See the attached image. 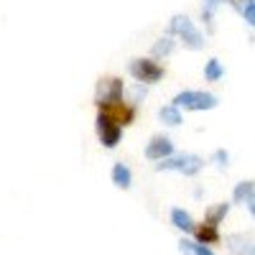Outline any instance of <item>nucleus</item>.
<instances>
[{
  "label": "nucleus",
  "mask_w": 255,
  "mask_h": 255,
  "mask_svg": "<svg viewBox=\"0 0 255 255\" xmlns=\"http://www.w3.org/2000/svg\"><path fill=\"white\" fill-rule=\"evenodd\" d=\"M158 118L166 123V125H179L181 123V113L174 108V105H166V108L158 110Z\"/></svg>",
  "instance_id": "17"
},
{
  "label": "nucleus",
  "mask_w": 255,
  "mask_h": 255,
  "mask_svg": "<svg viewBox=\"0 0 255 255\" xmlns=\"http://www.w3.org/2000/svg\"><path fill=\"white\" fill-rule=\"evenodd\" d=\"M168 36H179L184 41V46L197 51L204 46V36L202 31L194 26V20H191L189 15H174L171 23H168Z\"/></svg>",
  "instance_id": "1"
},
{
  "label": "nucleus",
  "mask_w": 255,
  "mask_h": 255,
  "mask_svg": "<svg viewBox=\"0 0 255 255\" xmlns=\"http://www.w3.org/2000/svg\"><path fill=\"white\" fill-rule=\"evenodd\" d=\"M225 245L232 255H255L253 240L248 235H243V232H230V235H225Z\"/></svg>",
  "instance_id": "8"
},
{
  "label": "nucleus",
  "mask_w": 255,
  "mask_h": 255,
  "mask_svg": "<svg viewBox=\"0 0 255 255\" xmlns=\"http://www.w3.org/2000/svg\"><path fill=\"white\" fill-rule=\"evenodd\" d=\"M171 225L176 227V230H181V232H194L197 230V225H194V220H191V215L186 209H171Z\"/></svg>",
  "instance_id": "10"
},
{
  "label": "nucleus",
  "mask_w": 255,
  "mask_h": 255,
  "mask_svg": "<svg viewBox=\"0 0 255 255\" xmlns=\"http://www.w3.org/2000/svg\"><path fill=\"white\" fill-rule=\"evenodd\" d=\"M225 3H232V0H204L202 15H204V20L209 23V28H212V18H215V10H217L220 5H225Z\"/></svg>",
  "instance_id": "18"
},
{
  "label": "nucleus",
  "mask_w": 255,
  "mask_h": 255,
  "mask_svg": "<svg viewBox=\"0 0 255 255\" xmlns=\"http://www.w3.org/2000/svg\"><path fill=\"white\" fill-rule=\"evenodd\" d=\"M128 69L138 82H145V84H153L163 77V67H158L153 59H133Z\"/></svg>",
  "instance_id": "4"
},
{
  "label": "nucleus",
  "mask_w": 255,
  "mask_h": 255,
  "mask_svg": "<svg viewBox=\"0 0 255 255\" xmlns=\"http://www.w3.org/2000/svg\"><path fill=\"white\" fill-rule=\"evenodd\" d=\"M174 108H186V110H215L220 100L217 95H212V92H199V90H186V92H179L174 97Z\"/></svg>",
  "instance_id": "2"
},
{
  "label": "nucleus",
  "mask_w": 255,
  "mask_h": 255,
  "mask_svg": "<svg viewBox=\"0 0 255 255\" xmlns=\"http://www.w3.org/2000/svg\"><path fill=\"white\" fill-rule=\"evenodd\" d=\"M194 232H197V238H199V245H207V248H209V243H217L220 240L217 227H212V225H204V227H199Z\"/></svg>",
  "instance_id": "16"
},
{
  "label": "nucleus",
  "mask_w": 255,
  "mask_h": 255,
  "mask_svg": "<svg viewBox=\"0 0 255 255\" xmlns=\"http://www.w3.org/2000/svg\"><path fill=\"white\" fill-rule=\"evenodd\" d=\"M123 100V82L120 79H105L97 87V105H118Z\"/></svg>",
  "instance_id": "6"
},
{
  "label": "nucleus",
  "mask_w": 255,
  "mask_h": 255,
  "mask_svg": "<svg viewBox=\"0 0 255 255\" xmlns=\"http://www.w3.org/2000/svg\"><path fill=\"white\" fill-rule=\"evenodd\" d=\"M113 184L118 189H130L133 186V174L125 163H115L113 166Z\"/></svg>",
  "instance_id": "11"
},
{
  "label": "nucleus",
  "mask_w": 255,
  "mask_h": 255,
  "mask_svg": "<svg viewBox=\"0 0 255 255\" xmlns=\"http://www.w3.org/2000/svg\"><path fill=\"white\" fill-rule=\"evenodd\" d=\"M191 255H215L207 245H199V243H194V250H191Z\"/></svg>",
  "instance_id": "21"
},
{
  "label": "nucleus",
  "mask_w": 255,
  "mask_h": 255,
  "mask_svg": "<svg viewBox=\"0 0 255 255\" xmlns=\"http://www.w3.org/2000/svg\"><path fill=\"white\" fill-rule=\"evenodd\" d=\"M97 133H100V140L105 148H115L120 143V135H123V128L110 118V115H105L100 113L97 115Z\"/></svg>",
  "instance_id": "5"
},
{
  "label": "nucleus",
  "mask_w": 255,
  "mask_h": 255,
  "mask_svg": "<svg viewBox=\"0 0 255 255\" xmlns=\"http://www.w3.org/2000/svg\"><path fill=\"white\" fill-rule=\"evenodd\" d=\"M230 5H235V8H238V13L245 18V23H248V26L255 23V0H232Z\"/></svg>",
  "instance_id": "12"
},
{
  "label": "nucleus",
  "mask_w": 255,
  "mask_h": 255,
  "mask_svg": "<svg viewBox=\"0 0 255 255\" xmlns=\"http://www.w3.org/2000/svg\"><path fill=\"white\" fill-rule=\"evenodd\" d=\"M227 212H230V204L227 202H222V204H217L215 209H209L207 212V225H212V227H217L225 217H227Z\"/></svg>",
  "instance_id": "15"
},
{
  "label": "nucleus",
  "mask_w": 255,
  "mask_h": 255,
  "mask_svg": "<svg viewBox=\"0 0 255 255\" xmlns=\"http://www.w3.org/2000/svg\"><path fill=\"white\" fill-rule=\"evenodd\" d=\"M215 161H217V166H220V168H225V166H227V161H230V153L220 148V151H215Z\"/></svg>",
  "instance_id": "19"
},
{
  "label": "nucleus",
  "mask_w": 255,
  "mask_h": 255,
  "mask_svg": "<svg viewBox=\"0 0 255 255\" xmlns=\"http://www.w3.org/2000/svg\"><path fill=\"white\" fill-rule=\"evenodd\" d=\"M253 181H240L238 186H235V194H232V199H235L238 204H245L248 207V212L253 215L255 212V197H253Z\"/></svg>",
  "instance_id": "9"
},
{
  "label": "nucleus",
  "mask_w": 255,
  "mask_h": 255,
  "mask_svg": "<svg viewBox=\"0 0 255 255\" xmlns=\"http://www.w3.org/2000/svg\"><path fill=\"white\" fill-rule=\"evenodd\" d=\"M202 166H204V158L194 156V153H181V156H168L163 158L161 163H156L158 171H181L184 176H194L202 171Z\"/></svg>",
  "instance_id": "3"
},
{
  "label": "nucleus",
  "mask_w": 255,
  "mask_h": 255,
  "mask_svg": "<svg viewBox=\"0 0 255 255\" xmlns=\"http://www.w3.org/2000/svg\"><path fill=\"white\" fill-rule=\"evenodd\" d=\"M222 77H225L222 61H220V59H209L207 67H204V79H207V82H220Z\"/></svg>",
  "instance_id": "14"
},
{
  "label": "nucleus",
  "mask_w": 255,
  "mask_h": 255,
  "mask_svg": "<svg viewBox=\"0 0 255 255\" xmlns=\"http://www.w3.org/2000/svg\"><path fill=\"white\" fill-rule=\"evenodd\" d=\"M179 250H181V255H191V250H194V240H181Z\"/></svg>",
  "instance_id": "20"
},
{
  "label": "nucleus",
  "mask_w": 255,
  "mask_h": 255,
  "mask_svg": "<svg viewBox=\"0 0 255 255\" xmlns=\"http://www.w3.org/2000/svg\"><path fill=\"white\" fill-rule=\"evenodd\" d=\"M174 153V143L171 138H166V135H156L151 143L145 145V158H151V161H163Z\"/></svg>",
  "instance_id": "7"
},
{
  "label": "nucleus",
  "mask_w": 255,
  "mask_h": 255,
  "mask_svg": "<svg viewBox=\"0 0 255 255\" xmlns=\"http://www.w3.org/2000/svg\"><path fill=\"white\" fill-rule=\"evenodd\" d=\"M174 46H176V41H174V36H161L158 41H156V44H153V49H151V54L153 56H168V54H171L174 51Z\"/></svg>",
  "instance_id": "13"
}]
</instances>
